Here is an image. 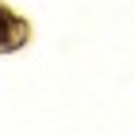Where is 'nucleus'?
<instances>
[{"instance_id":"1","label":"nucleus","mask_w":135,"mask_h":135,"mask_svg":"<svg viewBox=\"0 0 135 135\" xmlns=\"http://www.w3.org/2000/svg\"><path fill=\"white\" fill-rule=\"evenodd\" d=\"M12 31H16L12 16H4V12H0V42H8V39H12Z\"/></svg>"}]
</instances>
